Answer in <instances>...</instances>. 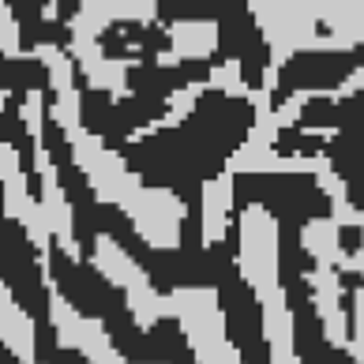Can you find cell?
Wrapping results in <instances>:
<instances>
[{"mask_svg": "<svg viewBox=\"0 0 364 364\" xmlns=\"http://www.w3.org/2000/svg\"><path fill=\"white\" fill-rule=\"evenodd\" d=\"M214 301L222 312L225 342L237 349L240 364H274V349L267 338V308L263 296L252 282L237 271H229L218 286H214Z\"/></svg>", "mask_w": 364, "mask_h": 364, "instance_id": "9c48e42d", "label": "cell"}, {"mask_svg": "<svg viewBox=\"0 0 364 364\" xmlns=\"http://www.w3.org/2000/svg\"><path fill=\"white\" fill-rule=\"evenodd\" d=\"M94 49H98L102 60H113V64H151L158 57L177 49L173 42V31L151 23H139V19H113L105 23L98 34H94Z\"/></svg>", "mask_w": 364, "mask_h": 364, "instance_id": "8fae6325", "label": "cell"}, {"mask_svg": "<svg viewBox=\"0 0 364 364\" xmlns=\"http://www.w3.org/2000/svg\"><path fill=\"white\" fill-rule=\"evenodd\" d=\"M301 132H342V136H360L364 139V87L346 94V98H331V94H316L301 105L296 124Z\"/></svg>", "mask_w": 364, "mask_h": 364, "instance_id": "5bb4252c", "label": "cell"}, {"mask_svg": "<svg viewBox=\"0 0 364 364\" xmlns=\"http://www.w3.org/2000/svg\"><path fill=\"white\" fill-rule=\"evenodd\" d=\"M64 60H68V72H72L79 128L90 139H98L102 151H113V146L128 143L132 136H139V132H151L154 124H161L173 113L169 102H151V98H136V94L117 98L105 87H94L83 60H79V53H68Z\"/></svg>", "mask_w": 364, "mask_h": 364, "instance_id": "52a82bcc", "label": "cell"}, {"mask_svg": "<svg viewBox=\"0 0 364 364\" xmlns=\"http://www.w3.org/2000/svg\"><path fill=\"white\" fill-rule=\"evenodd\" d=\"M26 105H16L11 98L0 102V143H8L16 151V161H19V173H23V188H26V199L42 207L46 199V181H42V169H38V139L31 124L23 117Z\"/></svg>", "mask_w": 364, "mask_h": 364, "instance_id": "9a60e30c", "label": "cell"}, {"mask_svg": "<svg viewBox=\"0 0 364 364\" xmlns=\"http://www.w3.org/2000/svg\"><path fill=\"white\" fill-rule=\"evenodd\" d=\"M154 342V353H158V364H203L196 353V346L188 342V334L181 327L177 316H158L151 327H146Z\"/></svg>", "mask_w": 364, "mask_h": 364, "instance_id": "d6986e66", "label": "cell"}, {"mask_svg": "<svg viewBox=\"0 0 364 364\" xmlns=\"http://www.w3.org/2000/svg\"><path fill=\"white\" fill-rule=\"evenodd\" d=\"M218 64L210 57H184L173 64H132L124 72V87L136 98H151V102H169L173 94H181L188 87H210Z\"/></svg>", "mask_w": 364, "mask_h": 364, "instance_id": "7c38bea8", "label": "cell"}, {"mask_svg": "<svg viewBox=\"0 0 364 364\" xmlns=\"http://www.w3.org/2000/svg\"><path fill=\"white\" fill-rule=\"evenodd\" d=\"M53 87H57L53 68L42 57H8V53H0V98L26 105L31 94H46Z\"/></svg>", "mask_w": 364, "mask_h": 364, "instance_id": "2e32d148", "label": "cell"}, {"mask_svg": "<svg viewBox=\"0 0 364 364\" xmlns=\"http://www.w3.org/2000/svg\"><path fill=\"white\" fill-rule=\"evenodd\" d=\"M11 19H16V34H19V57H34V49H57L60 57L75 53V31L60 19L46 16V0H0Z\"/></svg>", "mask_w": 364, "mask_h": 364, "instance_id": "4fadbf2b", "label": "cell"}, {"mask_svg": "<svg viewBox=\"0 0 364 364\" xmlns=\"http://www.w3.org/2000/svg\"><path fill=\"white\" fill-rule=\"evenodd\" d=\"M338 252L346 259H353V255L364 252V229L360 225H338Z\"/></svg>", "mask_w": 364, "mask_h": 364, "instance_id": "603a6c76", "label": "cell"}, {"mask_svg": "<svg viewBox=\"0 0 364 364\" xmlns=\"http://www.w3.org/2000/svg\"><path fill=\"white\" fill-rule=\"evenodd\" d=\"M0 286L11 296V304L31 319L34 360L46 364L60 346L57 316H53V289L46 278V255L38 252V240L31 237L16 214H8V184L0 181Z\"/></svg>", "mask_w": 364, "mask_h": 364, "instance_id": "277c9868", "label": "cell"}, {"mask_svg": "<svg viewBox=\"0 0 364 364\" xmlns=\"http://www.w3.org/2000/svg\"><path fill=\"white\" fill-rule=\"evenodd\" d=\"M323 146H327V136L319 132H301V128H278L271 139V151L278 158H319Z\"/></svg>", "mask_w": 364, "mask_h": 364, "instance_id": "44dd1931", "label": "cell"}, {"mask_svg": "<svg viewBox=\"0 0 364 364\" xmlns=\"http://www.w3.org/2000/svg\"><path fill=\"white\" fill-rule=\"evenodd\" d=\"M316 271H319V259L304 245V229L278 225V286L296 282V278H312Z\"/></svg>", "mask_w": 364, "mask_h": 364, "instance_id": "ac0fdd59", "label": "cell"}, {"mask_svg": "<svg viewBox=\"0 0 364 364\" xmlns=\"http://www.w3.org/2000/svg\"><path fill=\"white\" fill-rule=\"evenodd\" d=\"M357 72H364V42L349 49H293L278 64L274 87H271V109H286L296 94H334L342 90Z\"/></svg>", "mask_w": 364, "mask_h": 364, "instance_id": "ba28073f", "label": "cell"}, {"mask_svg": "<svg viewBox=\"0 0 364 364\" xmlns=\"http://www.w3.org/2000/svg\"><path fill=\"white\" fill-rule=\"evenodd\" d=\"M83 4L87 0H53V19L72 26V19H79V11H83Z\"/></svg>", "mask_w": 364, "mask_h": 364, "instance_id": "cb8c5ba5", "label": "cell"}, {"mask_svg": "<svg viewBox=\"0 0 364 364\" xmlns=\"http://www.w3.org/2000/svg\"><path fill=\"white\" fill-rule=\"evenodd\" d=\"M229 214L245 218L248 207L267 210L278 225H312L334 218V196L312 169H237L229 177Z\"/></svg>", "mask_w": 364, "mask_h": 364, "instance_id": "5b68a950", "label": "cell"}, {"mask_svg": "<svg viewBox=\"0 0 364 364\" xmlns=\"http://www.w3.org/2000/svg\"><path fill=\"white\" fill-rule=\"evenodd\" d=\"M46 278H49V289L75 316L102 323L105 342L124 364H158L151 334H146V327L128 304V289L113 282L98 263L79 259L75 252H68V245L57 233H49L46 240Z\"/></svg>", "mask_w": 364, "mask_h": 364, "instance_id": "3957f363", "label": "cell"}, {"mask_svg": "<svg viewBox=\"0 0 364 364\" xmlns=\"http://www.w3.org/2000/svg\"><path fill=\"white\" fill-rule=\"evenodd\" d=\"M357 296L353 289H338V308L346 319V342H357Z\"/></svg>", "mask_w": 364, "mask_h": 364, "instance_id": "7402d4cb", "label": "cell"}, {"mask_svg": "<svg viewBox=\"0 0 364 364\" xmlns=\"http://www.w3.org/2000/svg\"><path fill=\"white\" fill-rule=\"evenodd\" d=\"M255 120H259V109L252 105V98L229 94L222 87H203L184 120L151 128L139 139H128L109 151L146 192H169L184 207L177 248L199 252L207 245L203 192L248 143Z\"/></svg>", "mask_w": 364, "mask_h": 364, "instance_id": "6da1fadb", "label": "cell"}, {"mask_svg": "<svg viewBox=\"0 0 364 364\" xmlns=\"http://www.w3.org/2000/svg\"><path fill=\"white\" fill-rule=\"evenodd\" d=\"M57 102H60L57 87L42 94V132H38V146L46 151V161H49L53 177H57V188H60L64 203H68V210H72L75 255L94 263L98 240H102L98 237V207H102V199H98V192H94L87 169L79 166L68 132H64V124L57 120Z\"/></svg>", "mask_w": 364, "mask_h": 364, "instance_id": "8992f818", "label": "cell"}, {"mask_svg": "<svg viewBox=\"0 0 364 364\" xmlns=\"http://www.w3.org/2000/svg\"><path fill=\"white\" fill-rule=\"evenodd\" d=\"M98 237H105L109 245H117L124 252L128 259L139 267V274L146 278V286L158 296H173L177 289H214L229 271L240 267V218H233V214H229V222H225L222 240H210V245H203L199 252H188V248H177V245L173 248L151 245L124 207L113 203V199H102Z\"/></svg>", "mask_w": 364, "mask_h": 364, "instance_id": "7a4b0ae2", "label": "cell"}, {"mask_svg": "<svg viewBox=\"0 0 364 364\" xmlns=\"http://www.w3.org/2000/svg\"><path fill=\"white\" fill-rule=\"evenodd\" d=\"M346 203L364 214V184H349V188H346Z\"/></svg>", "mask_w": 364, "mask_h": 364, "instance_id": "d4e9b609", "label": "cell"}, {"mask_svg": "<svg viewBox=\"0 0 364 364\" xmlns=\"http://www.w3.org/2000/svg\"><path fill=\"white\" fill-rule=\"evenodd\" d=\"M237 4H255V0H154V23L166 31L181 23H218Z\"/></svg>", "mask_w": 364, "mask_h": 364, "instance_id": "e0dca14e", "label": "cell"}, {"mask_svg": "<svg viewBox=\"0 0 364 364\" xmlns=\"http://www.w3.org/2000/svg\"><path fill=\"white\" fill-rule=\"evenodd\" d=\"M323 158L331 161V173L342 181V188L349 184H364V139L360 136H342L334 132L323 146Z\"/></svg>", "mask_w": 364, "mask_h": 364, "instance_id": "ffe728a7", "label": "cell"}, {"mask_svg": "<svg viewBox=\"0 0 364 364\" xmlns=\"http://www.w3.org/2000/svg\"><path fill=\"white\" fill-rule=\"evenodd\" d=\"M214 26H218V42H214L210 60L218 64V68L237 64L240 83H245L248 90H263L267 72H271V60H274V49H271V42H267V34H263L259 19H255L252 4L229 8Z\"/></svg>", "mask_w": 364, "mask_h": 364, "instance_id": "30bf717a", "label": "cell"}]
</instances>
